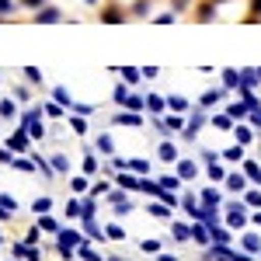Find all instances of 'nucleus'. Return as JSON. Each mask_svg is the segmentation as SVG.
Wrapping results in <instances>:
<instances>
[{"label": "nucleus", "mask_w": 261, "mask_h": 261, "mask_svg": "<svg viewBox=\"0 0 261 261\" xmlns=\"http://www.w3.org/2000/svg\"><path fill=\"white\" fill-rule=\"evenodd\" d=\"M143 251H150V254H157V251H161V241H143Z\"/></svg>", "instance_id": "3"}, {"label": "nucleus", "mask_w": 261, "mask_h": 261, "mask_svg": "<svg viewBox=\"0 0 261 261\" xmlns=\"http://www.w3.org/2000/svg\"><path fill=\"white\" fill-rule=\"evenodd\" d=\"M167 101H171V108H181V112L188 108V105H185V98H167Z\"/></svg>", "instance_id": "10"}, {"label": "nucleus", "mask_w": 261, "mask_h": 261, "mask_svg": "<svg viewBox=\"0 0 261 261\" xmlns=\"http://www.w3.org/2000/svg\"><path fill=\"white\" fill-rule=\"evenodd\" d=\"M223 157H226V161H241L244 153H241V146H230V150H226V153H223Z\"/></svg>", "instance_id": "2"}, {"label": "nucleus", "mask_w": 261, "mask_h": 261, "mask_svg": "<svg viewBox=\"0 0 261 261\" xmlns=\"http://www.w3.org/2000/svg\"><path fill=\"white\" fill-rule=\"evenodd\" d=\"M32 209H35V213H45V209H49V199H39L35 205H32Z\"/></svg>", "instance_id": "9"}, {"label": "nucleus", "mask_w": 261, "mask_h": 261, "mask_svg": "<svg viewBox=\"0 0 261 261\" xmlns=\"http://www.w3.org/2000/svg\"><path fill=\"white\" fill-rule=\"evenodd\" d=\"M174 241H188V226H181V223H174Z\"/></svg>", "instance_id": "1"}, {"label": "nucleus", "mask_w": 261, "mask_h": 261, "mask_svg": "<svg viewBox=\"0 0 261 261\" xmlns=\"http://www.w3.org/2000/svg\"><path fill=\"white\" fill-rule=\"evenodd\" d=\"M112 261H122V258H112Z\"/></svg>", "instance_id": "12"}, {"label": "nucleus", "mask_w": 261, "mask_h": 261, "mask_svg": "<svg viewBox=\"0 0 261 261\" xmlns=\"http://www.w3.org/2000/svg\"><path fill=\"white\" fill-rule=\"evenodd\" d=\"M108 237H112V241H122L125 233H122V226H108Z\"/></svg>", "instance_id": "6"}, {"label": "nucleus", "mask_w": 261, "mask_h": 261, "mask_svg": "<svg viewBox=\"0 0 261 261\" xmlns=\"http://www.w3.org/2000/svg\"><path fill=\"white\" fill-rule=\"evenodd\" d=\"M146 101H150V108H153V112H161V108H164V98H157V94H150Z\"/></svg>", "instance_id": "4"}, {"label": "nucleus", "mask_w": 261, "mask_h": 261, "mask_svg": "<svg viewBox=\"0 0 261 261\" xmlns=\"http://www.w3.org/2000/svg\"><path fill=\"white\" fill-rule=\"evenodd\" d=\"M161 153H164V161H174L178 153H174V146H161Z\"/></svg>", "instance_id": "7"}, {"label": "nucleus", "mask_w": 261, "mask_h": 261, "mask_svg": "<svg viewBox=\"0 0 261 261\" xmlns=\"http://www.w3.org/2000/svg\"><path fill=\"white\" fill-rule=\"evenodd\" d=\"M254 223H258V226H261V213H258V216H254Z\"/></svg>", "instance_id": "11"}, {"label": "nucleus", "mask_w": 261, "mask_h": 261, "mask_svg": "<svg viewBox=\"0 0 261 261\" xmlns=\"http://www.w3.org/2000/svg\"><path fill=\"white\" fill-rule=\"evenodd\" d=\"M244 247L247 251H258V237H244Z\"/></svg>", "instance_id": "8"}, {"label": "nucleus", "mask_w": 261, "mask_h": 261, "mask_svg": "<svg viewBox=\"0 0 261 261\" xmlns=\"http://www.w3.org/2000/svg\"><path fill=\"white\" fill-rule=\"evenodd\" d=\"M150 213H153V216H161V220H167V216H171V213H167L164 205H150Z\"/></svg>", "instance_id": "5"}]
</instances>
